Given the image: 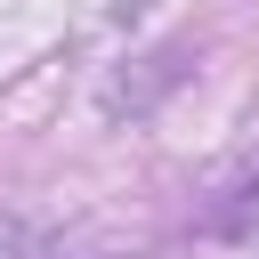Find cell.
Masks as SVG:
<instances>
[{"mask_svg": "<svg viewBox=\"0 0 259 259\" xmlns=\"http://www.w3.org/2000/svg\"><path fill=\"white\" fill-rule=\"evenodd\" d=\"M251 227H259V194H251Z\"/></svg>", "mask_w": 259, "mask_h": 259, "instance_id": "obj_2", "label": "cell"}, {"mask_svg": "<svg viewBox=\"0 0 259 259\" xmlns=\"http://www.w3.org/2000/svg\"><path fill=\"white\" fill-rule=\"evenodd\" d=\"M0 259H32V235H24V227H8V219H0Z\"/></svg>", "mask_w": 259, "mask_h": 259, "instance_id": "obj_1", "label": "cell"}]
</instances>
